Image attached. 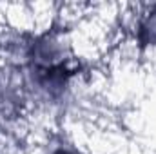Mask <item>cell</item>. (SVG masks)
I'll return each mask as SVG.
<instances>
[{"instance_id": "obj_1", "label": "cell", "mask_w": 156, "mask_h": 154, "mask_svg": "<svg viewBox=\"0 0 156 154\" xmlns=\"http://www.w3.org/2000/svg\"><path fill=\"white\" fill-rule=\"evenodd\" d=\"M133 42L142 51H156V4L144 5L136 11L131 24Z\"/></svg>"}, {"instance_id": "obj_2", "label": "cell", "mask_w": 156, "mask_h": 154, "mask_svg": "<svg viewBox=\"0 0 156 154\" xmlns=\"http://www.w3.org/2000/svg\"><path fill=\"white\" fill-rule=\"evenodd\" d=\"M42 154H85V152L76 143H73L71 140L62 138V136H55L53 140H49L44 145Z\"/></svg>"}]
</instances>
